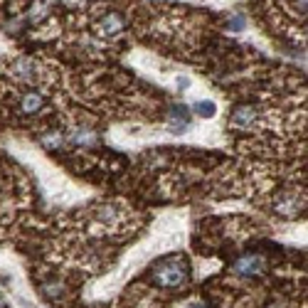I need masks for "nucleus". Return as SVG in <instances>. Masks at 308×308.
Wrapping results in <instances>:
<instances>
[{
	"label": "nucleus",
	"instance_id": "4",
	"mask_svg": "<svg viewBox=\"0 0 308 308\" xmlns=\"http://www.w3.org/2000/svg\"><path fill=\"white\" fill-rule=\"evenodd\" d=\"M126 25V20H124V15L121 13H106L101 17V22H99V35L101 37H116L121 30Z\"/></svg>",
	"mask_w": 308,
	"mask_h": 308
},
{
	"label": "nucleus",
	"instance_id": "2",
	"mask_svg": "<svg viewBox=\"0 0 308 308\" xmlns=\"http://www.w3.org/2000/svg\"><path fill=\"white\" fill-rule=\"evenodd\" d=\"M264 266L266 262L262 254H244V256H239L237 262L232 264V271L237 276H256V274L264 271Z\"/></svg>",
	"mask_w": 308,
	"mask_h": 308
},
{
	"label": "nucleus",
	"instance_id": "8",
	"mask_svg": "<svg viewBox=\"0 0 308 308\" xmlns=\"http://www.w3.org/2000/svg\"><path fill=\"white\" fill-rule=\"evenodd\" d=\"M72 143H77V146H94V143H97V136H94V131L79 128V131L72 133Z\"/></svg>",
	"mask_w": 308,
	"mask_h": 308
},
{
	"label": "nucleus",
	"instance_id": "3",
	"mask_svg": "<svg viewBox=\"0 0 308 308\" xmlns=\"http://www.w3.org/2000/svg\"><path fill=\"white\" fill-rule=\"evenodd\" d=\"M256 119H259V111H256V106H249V104H244V106H237V109L232 111V119H229V124H232V128L247 131V128H252L254 124H256Z\"/></svg>",
	"mask_w": 308,
	"mask_h": 308
},
{
	"label": "nucleus",
	"instance_id": "9",
	"mask_svg": "<svg viewBox=\"0 0 308 308\" xmlns=\"http://www.w3.org/2000/svg\"><path fill=\"white\" fill-rule=\"evenodd\" d=\"M193 111L202 119H212L217 113V104L215 101H197V104H193Z\"/></svg>",
	"mask_w": 308,
	"mask_h": 308
},
{
	"label": "nucleus",
	"instance_id": "11",
	"mask_svg": "<svg viewBox=\"0 0 308 308\" xmlns=\"http://www.w3.org/2000/svg\"><path fill=\"white\" fill-rule=\"evenodd\" d=\"M175 86H178V89H180V91H185V89H187V86H190V82H187V79H185V77H178V79H175Z\"/></svg>",
	"mask_w": 308,
	"mask_h": 308
},
{
	"label": "nucleus",
	"instance_id": "5",
	"mask_svg": "<svg viewBox=\"0 0 308 308\" xmlns=\"http://www.w3.org/2000/svg\"><path fill=\"white\" fill-rule=\"evenodd\" d=\"M165 121H168V128L173 133H185V128H190V113L182 106H173Z\"/></svg>",
	"mask_w": 308,
	"mask_h": 308
},
{
	"label": "nucleus",
	"instance_id": "1",
	"mask_svg": "<svg viewBox=\"0 0 308 308\" xmlns=\"http://www.w3.org/2000/svg\"><path fill=\"white\" fill-rule=\"evenodd\" d=\"M190 279V269H187V259L182 256H168L160 264L153 266V281L160 289H180Z\"/></svg>",
	"mask_w": 308,
	"mask_h": 308
},
{
	"label": "nucleus",
	"instance_id": "6",
	"mask_svg": "<svg viewBox=\"0 0 308 308\" xmlns=\"http://www.w3.org/2000/svg\"><path fill=\"white\" fill-rule=\"evenodd\" d=\"M42 106H44V97L40 91H28L25 97L20 99V111L22 113H37L42 111Z\"/></svg>",
	"mask_w": 308,
	"mask_h": 308
},
{
	"label": "nucleus",
	"instance_id": "7",
	"mask_svg": "<svg viewBox=\"0 0 308 308\" xmlns=\"http://www.w3.org/2000/svg\"><path fill=\"white\" fill-rule=\"evenodd\" d=\"M44 17H47V3L44 0H35L28 10V20L30 22H40Z\"/></svg>",
	"mask_w": 308,
	"mask_h": 308
},
{
	"label": "nucleus",
	"instance_id": "12",
	"mask_svg": "<svg viewBox=\"0 0 308 308\" xmlns=\"http://www.w3.org/2000/svg\"><path fill=\"white\" fill-rule=\"evenodd\" d=\"M185 308H205V306H202V303H197V301H190Z\"/></svg>",
	"mask_w": 308,
	"mask_h": 308
},
{
	"label": "nucleus",
	"instance_id": "10",
	"mask_svg": "<svg viewBox=\"0 0 308 308\" xmlns=\"http://www.w3.org/2000/svg\"><path fill=\"white\" fill-rule=\"evenodd\" d=\"M229 28H232V30H242V28H244V15H234V17L229 20Z\"/></svg>",
	"mask_w": 308,
	"mask_h": 308
},
{
	"label": "nucleus",
	"instance_id": "13",
	"mask_svg": "<svg viewBox=\"0 0 308 308\" xmlns=\"http://www.w3.org/2000/svg\"><path fill=\"white\" fill-rule=\"evenodd\" d=\"M0 308H5V301H3V298H0Z\"/></svg>",
	"mask_w": 308,
	"mask_h": 308
}]
</instances>
